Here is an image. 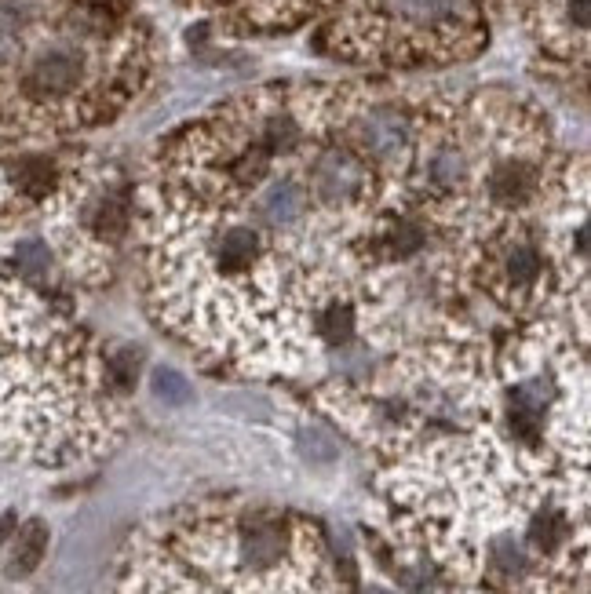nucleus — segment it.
<instances>
[{
  "mask_svg": "<svg viewBox=\"0 0 591 594\" xmlns=\"http://www.w3.org/2000/svg\"><path fill=\"white\" fill-rule=\"evenodd\" d=\"M489 285L504 299H522L526 292L544 288V256L522 230H511V237L500 245V259L493 263Z\"/></svg>",
  "mask_w": 591,
  "mask_h": 594,
  "instance_id": "f257e3e1",
  "label": "nucleus"
},
{
  "mask_svg": "<svg viewBox=\"0 0 591 594\" xmlns=\"http://www.w3.org/2000/svg\"><path fill=\"white\" fill-rule=\"evenodd\" d=\"M154 390L161 394V398H168V401H187L190 398V383L179 372H172V369H157L154 372Z\"/></svg>",
  "mask_w": 591,
  "mask_h": 594,
  "instance_id": "7ed1b4c3",
  "label": "nucleus"
},
{
  "mask_svg": "<svg viewBox=\"0 0 591 594\" xmlns=\"http://www.w3.org/2000/svg\"><path fill=\"white\" fill-rule=\"evenodd\" d=\"M41 554H44V525L33 522V525H26V533L15 540V551H11L8 573L11 576H26L33 565L41 562Z\"/></svg>",
  "mask_w": 591,
  "mask_h": 594,
  "instance_id": "f03ea898",
  "label": "nucleus"
}]
</instances>
